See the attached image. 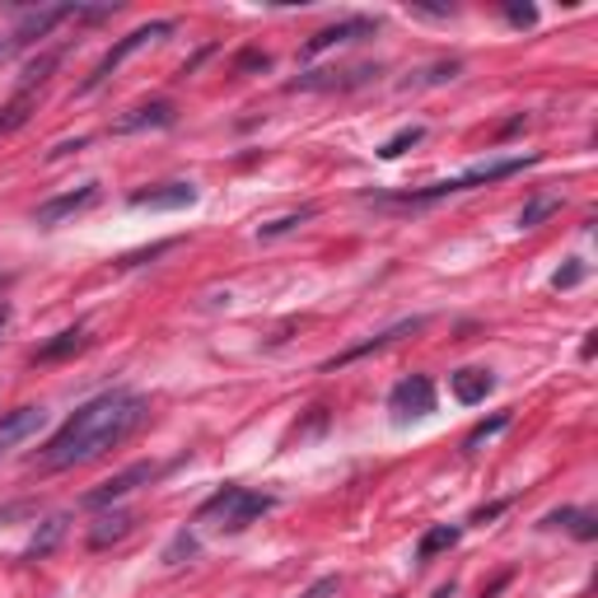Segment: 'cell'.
Segmentation results:
<instances>
[{
    "label": "cell",
    "mask_w": 598,
    "mask_h": 598,
    "mask_svg": "<svg viewBox=\"0 0 598 598\" xmlns=\"http://www.w3.org/2000/svg\"><path fill=\"white\" fill-rule=\"evenodd\" d=\"M426 327V319H402V323H393V327H383V332H375V337H365V342H356V346H346L342 356H332L323 369L332 375V369H342V365H350V360H360V356H375V350H383V346H393V342H402V337H412V332H421Z\"/></svg>",
    "instance_id": "obj_9"
},
{
    "label": "cell",
    "mask_w": 598,
    "mask_h": 598,
    "mask_svg": "<svg viewBox=\"0 0 598 598\" xmlns=\"http://www.w3.org/2000/svg\"><path fill=\"white\" fill-rule=\"evenodd\" d=\"M173 28H179L173 20H154V24H140V28H131V33H127V38H122L117 47H108V51H103V61L90 70V80L80 84V94H94L99 84L108 80V76H113V70H117L122 61H127V57H136V51H140V47H150V43H164Z\"/></svg>",
    "instance_id": "obj_4"
},
{
    "label": "cell",
    "mask_w": 598,
    "mask_h": 598,
    "mask_svg": "<svg viewBox=\"0 0 598 598\" xmlns=\"http://www.w3.org/2000/svg\"><path fill=\"white\" fill-rule=\"evenodd\" d=\"M131 529H136V515H131V509H103L99 524L90 529V548H94V552L113 548V542H122Z\"/></svg>",
    "instance_id": "obj_15"
},
{
    "label": "cell",
    "mask_w": 598,
    "mask_h": 598,
    "mask_svg": "<svg viewBox=\"0 0 598 598\" xmlns=\"http://www.w3.org/2000/svg\"><path fill=\"white\" fill-rule=\"evenodd\" d=\"M379 76V66H332V70H309V76H299V80H290V94H346V90H360V84H369Z\"/></svg>",
    "instance_id": "obj_6"
},
{
    "label": "cell",
    "mask_w": 598,
    "mask_h": 598,
    "mask_svg": "<svg viewBox=\"0 0 598 598\" xmlns=\"http://www.w3.org/2000/svg\"><path fill=\"white\" fill-rule=\"evenodd\" d=\"M505 426H509V412H496L491 421H482V426H478V430H472V435L463 439V453H478V449L486 445V439H491V435H501Z\"/></svg>",
    "instance_id": "obj_26"
},
{
    "label": "cell",
    "mask_w": 598,
    "mask_h": 598,
    "mask_svg": "<svg viewBox=\"0 0 598 598\" xmlns=\"http://www.w3.org/2000/svg\"><path fill=\"white\" fill-rule=\"evenodd\" d=\"M150 416V402L140 393H127V389H108L90 398L84 407H76V416L66 421L43 445L38 453V472H66V468H80L99 459V453L117 449L122 439H131Z\"/></svg>",
    "instance_id": "obj_1"
},
{
    "label": "cell",
    "mask_w": 598,
    "mask_h": 598,
    "mask_svg": "<svg viewBox=\"0 0 598 598\" xmlns=\"http://www.w3.org/2000/svg\"><path fill=\"white\" fill-rule=\"evenodd\" d=\"M453 589H459V585L449 579V585H439V589H435V598H453Z\"/></svg>",
    "instance_id": "obj_36"
},
{
    "label": "cell",
    "mask_w": 598,
    "mask_h": 598,
    "mask_svg": "<svg viewBox=\"0 0 598 598\" xmlns=\"http://www.w3.org/2000/svg\"><path fill=\"white\" fill-rule=\"evenodd\" d=\"M505 585H509V571H505V575H496V579H491V589H482V598H496V594H501Z\"/></svg>",
    "instance_id": "obj_35"
},
{
    "label": "cell",
    "mask_w": 598,
    "mask_h": 598,
    "mask_svg": "<svg viewBox=\"0 0 598 598\" xmlns=\"http://www.w3.org/2000/svg\"><path fill=\"white\" fill-rule=\"evenodd\" d=\"M94 202H99V183H84V187H76V192H61V197L43 202L38 210H33V225H38V230H57V225L84 216V210H90Z\"/></svg>",
    "instance_id": "obj_7"
},
{
    "label": "cell",
    "mask_w": 598,
    "mask_h": 598,
    "mask_svg": "<svg viewBox=\"0 0 598 598\" xmlns=\"http://www.w3.org/2000/svg\"><path fill=\"white\" fill-rule=\"evenodd\" d=\"M505 509V501H496V505H486V509H478V515H472V524H491Z\"/></svg>",
    "instance_id": "obj_34"
},
{
    "label": "cell",
    "mask_w": 598,
    "mask_h": 598,
    "mask_svg": "<svg viewBox=\"0 0 598 598\" xmlns=\"http://www.w3.org/2000/svg\"><path fill=\"white\" fill-rule=\"evenodd\" d=\"M505 20L515 24V28H529V24L538 20V10H533V5H505Z\"/></svg>",
    "instance_id": "obj_29"
},
{
    "label": "cell",
    "mask_w": 598,
    "mask_h": 598,
    "mask_svg": "<svg viewBox=\"0 0 598 598\" xmlns=\"http://www.w3.org/2000/svg\"><path fill=\"white\" fill-rule=\"evenodd\" d=\"M538 164V154H509V160H496V164H478L459 173V179H439L430 187H412V192H393V197H375L383 206H430V202H445V197H459V192H472V187H486V183H501L509 173Z\"/></svg>",
    "instance_id": "obj_2"
},
{
    "label": "cell",
    "mask_w": 598,
    "mask_h": 598,
    "mask_svg": "<svg viewBox=\"0 0 598 598\" xmlns=\"http://www.w3.org/2000/svg\"><path fill=\"white\" fill-rule=\"evenodd\" d=\"M47 426V412L43 407H14L0 416V453L14 449V445H24V439H33Z\"/></svg>",
    "instance_id": "obj_12"
},
{
    "label": "cell",
    "mask_w": 598,
    "mask_h": 598,
    "mask_svg": "<svg viewBox=\"0 0 598 598\" xmlns=\"http://www.w3.org/2000/svg\"><path fill=\"white\" fill-rule=\"evenodd\" d=\"M5 323H10V304L0 299V332H5Z\"/></svg>",
    "instance_id": "obj_37"
},
{
    "label": "cell",
    "mask_w": 598,
    "mask_h": 598,
    "mask_svg": "<svg viewBox=\"0 0 598 598\" xmlns=\"http://www.w3.org/2000/svg\"><path fill=\"white\" fill-rule=\"evenodd\" d=\"M70 150H84V136L61 140V146H51V150H47V160H61V154H70Z\"/></svg>",
    "instance_id": "obj_33"
},
{
    "label": "cell",
    "mask_w": 598,
    "mask_h": 598,
    "mask_svg": "<svg viewBox=\"0 0 598 598\" xmlns=\"http://www.w3.org/2000/svg\"><path fill=\"white\" fill-rule=\"evenodd\" d=\"M552 210H561V197H533L529 206L519 210V230H538V225L548 220Z\"/></svg>",
    "instance_id": "obj_25"
},
{
    "label": "cell",
    "mask_w": 598,
    "mask_h": 598,
    "mask_svg": "<svg viewBox=\"0 0 598 598\" xmlns=\"http://www.w3.org/2000/svg\"><path fill=\"white\" fill-rule=\"evenodd\" d=\"M313 216H319V206H299V210H290V216H280V220L257 225V239H280V234L299 230V225H304V220H313Z\"/></svg>",
    "instance_id": "obj_23"
},
{
    "label": "cell",
    "mask_w": 598,
    "mask_h": 598,
    "mask_svg": "<svg viewBox=\"0 0 598 598\" xmlns=\"http://www.w3.org/2000/svg\"><path fill=\"white\" fill-rule=\"evenodd\" d=\"M90 346V332L84 327H66V332H57V342H47V346H38V365H51V360H66V356H76V350H84Z\"/></svg>",
    "instance_id": "obj_19"
},
{
    "label": "cell",
    "mask_w": 598,
    "mask_h": 598,
    "mask_svg": "<svg viewBox=\"0 0 598 598\" xmlns=\"http://www.w3.org/2000/svg\"><path fill=\"white\" fill-rule=\"evenodd\" d=\"M542 529H571L579 542H594L598 519H594V509H552V515H542Z\"/></svg>",
    "instance_id": "obj_16"
},
{
    "label": "cell",
    "mask_w": 598,
    "mask_h": 598,
    "mask_svg": "<svg viewBox=\"0 0 598 598\" xmlns=\"http://www.w3.org/2000/svg\"><path fill=\"white\" fill-rule=\"evenodd\" d=\"M0 286H5V280H0Z\"/></svg>",
    "instance_id": "obj_39"
},
{
    "label": "cell",
    "mask_w": 598,
    "mask_h": 598,
    "mask_svg": "<svg viewBox=\"0 0 598 598\" xmlns=\"http://www.w3.org/2000/svg\"><path fill=\"white\" fill-rule=\"evenodd\" d=\"M33 108H38V99H33L28 90H24V94H14V99L5 103V108H0V136H14V131H20L24 122L33 117Z\"/></svg>",
    "instance_id": "obj_21"
},
{
    "label": "cell",
    "mask_w": 598,
    "mask_h": 598,
    "mask_svg": "<svg viewBox=\"0 0 598 598\" xmlns=\"http://www.w3.org/2000/svg\"><path fill=\"white\" fill-rule=\"evenodd\" d=\"M459 70H463V61H435L426 70H416L412 80H402V90H430V84H449V80H459Z\"/></svg>",
    "instance_id": "obj_22"
},
{
    "label": "cell",
    "mask_w": 598,
    "mask_h": 598,
    "mask_svg": "<svg viewBox=\"0 0 598 598\" xmlns=\"http://www.w3.org/2000/svg\"><path fill=\"white\" fill-rule=\"evenodd\" d=\"M179 122V108H173V99H150V103H136L127 108L117 122H113V136H136V131H164Z\"/></svg>",
    "instance_id": "obj_8"
},
{
    "label": "cell",
    "mask_w": 598,
    "mask_h": 598,
    "mask_svg": "<svg viewBox=\"0 0 598 598\" xmlns=\"http://www.w3.org/2000/svg\"><path fill=\"white\" fill-rule=\"evenodd\" d=\"M421 136H426V127H416V122H412V127H402L398 136H389L379 146V160H398V154H407L412 146H421Z\"/></svg>",
    "instance_id": "obj_24"
},
{
    "label": "cell",
    "mask_w": 598,
    "mask_h": 598,
    "mask_svg": "<svg viewBox=\"0 0 598 598\" xmlns=\"http://www.w3.org/2000/svg\"><path fill=\"white\" fill-rule=\"evenodd\" d=\"M10 47H14V43H0V66H5V61H10Z\"/></svg>",
    "instance_id": "obj_38"
},
{
    "label": "cell",
    "mask_w": 598,
    "mask_h": 598,
    "mask_svg": "<svg viewBox=\"0 0 598 598\" xmlns=\"http://www.w3.org/2000/svg\"><path fill=\"white\" fill-rule=\"evenodd\" d=\"M192 556V552H197V542H192L187 533H179V538H173V548H169V566H179V556Z\"/></svg>",
    "instance_id": "obj_31"
},
{
    "label": "cell",
    "mask_w": 598,
    "mask_h": 598,
    "mask_svg": "<svg viewBox=\"0 0 598 598\" xmlns=\"http://www.w3.org/2000/svg\"><path fill=\"white\" fill-rule=\"evenodd\" d=\"M272 505H276V496H267V491H249V486H220L210 501H202V509H197V524H210V529H220V533H239V529H249L253 519L267 515Z\"/></svg>",
    "instance_id": "obj_3"
},
{
    "label": "cell",
    "mask_w": 598,
    "mask_h": 598,
    "mask_svg": "<svg viewBox=\"0 0 598 598\" xmlns=\"http://www.w3.org/2000/svg\"><path fill=\"white\" fill-rule=\"evenodd\" d=\"M453 383V398L472 407V402H486V393L496 389V379H491V369H459V375L449 379Z\"/></svg>",
    "instance_id": "obj_17"
},
{
    "label": "cell",
    "mask_w": 598,
    "mask_h": 598,
    "mask_svg": "<svg viewBox=\"0 0 598 598\" xmlns=\"http://www.w3.org/2000/svg\"><path fill=\"white\" fill-rule=\"evenodd\" d=\"M459 538H463V524H435V529L421 533V542H416V561H435L439 552H449Z\"/></svg>",
    "instance_id": "obj_18"
},
{
    "label": "cell",
    "mask_w": 598,
    "mask_h": 598,
    "mask_svg": "<svg viewBox=\"0 0 598 598\" xmlns=\"http://www.w3.org/2000/svg\"><path fill=\"white\" fill-rule=\"evenodd\" d=\"M579 280H585V262H571L566 272L552 276V286H556V290H571V286H579Z\"/></svg>",
    "instance_id": "obj_28"
},
{
    "label": "cell",
    "mask_w": 598,
    "mask_h": 598,
    "mask_svg": "<svg viewBox=\"0 0 598 598\" xmlns=\"http://www.w3.org/2000/svg\"><path fill=\"white\" fill-rule=\"evenodd\" d=\"M70 20V5H43V10H28L24 20H20V28H14V47H24V43H33V38H47L57 24H66Z\"/></svg>",
    "instance_id": "obj_14"
},
{
    "label": "cell",
    "mask_w": 598,
    "mask_h": 598,
    "mask_svg": "<svg viewBox=\"0 0 598 598\" xmlns=\"http://www.w3.org/2000/svg\"><path fill=\"white\" fill-rule=\"evenodd\" d=\"M389 407L398 412V421L407 416H430L435 412V383L426 375H407L398 383V389L389 393Z\"/></svg>",
    "instance_id": "obj_10"
},
{
    "label": "cell",
    "mask_w": 598,
    "mask_h": 598,
    "mask_svg": "<svg viewBox=\"0 0 598 598\" xmlns=\"http://www.w3.org/2000/svg\"><path fill=\"white\" fill-rule=\"evenodd\" d=\"M57 61H61V51H43L38 61H28V66H24V90L33 94V84H43V80H47V70L57 66Z\"/></svg>",
    "instance_id": "obj_27"
},
{
    "label": "cell",
    "mask_w": 598,
    "mask_h": 598,
    "mask_svg": "<svg viewBox=\"0 0 598 598\" xmlns=\"http://www.w3.org/2000/svg\"><path fill=\"white\" fill-rule=\"evenodd\" d=\"M375 33H379V20H365V14H356V20H342V24H327V28L313 33V38L304 43V57H319V51H327V47H342V43L375 38Z\"/></svg>",
    "instance_id": "obj_11"
},
{
    "label": "cell",
    "mask_w": 598,
    "mask_h": 598,
    "mask_svg": "<svg viewBox=\"0 0 598 598\" xmlns=\"http://www.w3.org/2000/svg\"><path fill=\"white\" fill-rule=\"evenodd\" d=\"M66 515H51L47 524H43V529L38 533H33V542H28V548H24V561H38V556H47L51 548H57V542L66 538Z\"/></svg>",
    "instance_id": "obj_20"
},
{
    "label": "cell",
    "mask_w": 598,
    "mask_h": 598,
    "mask_svg": "<svg viewBox=\"0 0 598 598\" xmlns=\"http://www.w3.org/2000/svg\"><path fill=\"white\" fill-rule=\"evenodd\" d=\"M160 463H131V468H122L117 478H108V482H99L94 491H84V509H113L122 496H131V491H140V486H150L154 478H160Z\"/></svg>",
    "instance_id": "obj_5"
},
{
    "label": "cell",
    "mask_w": 598,
    "mask_h": 598,
    "mask_svg": "<svg viewBox=\"0 0 598 598\" xmlns=\"http://www.w3.org/2000/svg\"><path fill=\"white\" fill-rule=\"evenodd\" d=\"M192 202H197V187H192V183H160V187L131 192V206L136 210H183Z\"/></svg>",
    "instance_id": "obj_13"
},
{
    "label": "cell",
    "mask_w": 598,
    "mask_h": 598,
    "mask_svg": "<svg viewBox=\"0 0 598 598\" xmlns=\"http://www.w3.org/2000/svg\"><path fill=\"white\" fill-rule=\"evenodd\" d=\"M267 66H272L267 51H243L239 57V70H267Z\"/></svg>",
    "instance_id": "obj_32"
},
{
    "label": "cell",
    "mask_w": 598,
    "mask_h": 598,
    "mask_svg": "<svg viewBox=\"0 0 598 598\" xmlns=\"http://www.w3.org/2000/svg\"><path fill=\"white\" fill-rule=\"evenodd\" d=\"M332 594H337V575H323V579H313L299 598H332Z\"/></svg>",
    "instance_id": "obj_30"
}]
</instances>
